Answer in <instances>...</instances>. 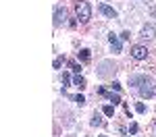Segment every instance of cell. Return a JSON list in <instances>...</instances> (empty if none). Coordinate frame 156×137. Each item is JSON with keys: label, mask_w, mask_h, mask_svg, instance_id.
<instances>
[{"label": "cell", "mask_w": 156, "mask_h": 137, "mask_svg": "<svg viewBox=\"0 0 156 137\" xmlns=\"http://www.w3.org/2000/svg\"><path fill=\"white\" fill-rule=\"evenodd\" d=\"M77 56H79V58H81L83 62H87L92 54H90V50H85V48H83V50H79V52H77Z\"/></svg>", "instance_id": "8fae6325"}, {"label": "cell", "mask_w": 156, "mask_h": 137, "mask_svg": "<svg viewBox=\"0 0 156 137\" xmlns=\"http://www.w3.org/2000/svg\"><path fill=\"white\" fill-rule=\"evenodd\" d=\"M129 131H131V133H137V125L133 123V125H131V127H129Z\"/></svg>", "instance_id": "44dd1931"}, {"label": "cell", "mask_w": 156, "mask_h": 137, "mask_svg": "<svg viewBox=\"0 0 156 137\" xmlns=\"http://www.w3.org/2000/svg\"><path fill=\"white\" fill-rule=\"evenodd\" d=\"M129 37H131L129 31H123V33H121V39H129Z\"/></svg>", "instance_id": "ffe728a7"}, {"label": "cell", "mask_w": 156, "mask_h": 137, "mask_svg": "<svg viewBox=\"0 0 156 137\" xmlns=\"http://www.w3.org/2000/svg\"><path fill=\"white\" fill-rule=\"evenodd\" d=\"M115 71H117V69H115V64H112V62H102V64H100V71H98V73L102 75V77H106V75L115 73Z\"/></svg>", "instance_id": "277c9868"}, {"label": "cell", "mask_w": 156, "mask_h": 137, "mask_svg": "<svg viewBox=\"0 0 156 137\" xmlns=\"http://www.w3.org/2000/svg\"><path fill=\"white\" fill-rule=\"evenodd\" d=\"M131 56L135 58V60H144L146 56H148V48H144V46H133Z\"/></svg>", "instance_id": "3957f363"}, {"label": "cell", "mask_w": 156, "mask_h": 137, "mask_svg": "<svg viewBox=\"0 0 156 137\" xmlns=\"http://www.w3.org/2000/svg\"><path fill=\"white\" fill-rule=\"evenodd\" d=\"M71 69H73V71H75L77 75H79V71H81V67H79L77 62H71Z\"/></svg>", "instance_id": "e0dca14e"}, {"label": "cell", "mask_w": 156, "mask_h": 137, "mask_svg": "<svg viewBox=\"0 0 156 137\" xmlns=\"http://www.w3.org/2000/svg\"><path fill=\"white\" fill-rule=\"evenodd\" d=\"M62 83H65V85L71 83V75H69V73H62Z\"/></svg>", "instance_id": "2e32d148"}, {"label": "cell", "mask_w": 156, "mask_h": 137, "mask_svg": "<svg viewBox=\"0 0 156 137\" xmlns=\"http://www.w3.org/2000/svg\"><path fill=\"white\" fill-rule=\"evenodd\" d=\"M92 125H94V127H102V125H104V121H102L98 114H94V118H92Z\"/></svg>", "instance_id": "7c38bea8"}, {"label": "cell", "mask_w": 156, "mask_h": 137, "mask_svg": "<svg viewBox=\"0 0 156 137\" xmlns=\"http://www.w3.org/2000/svg\"><path fill=\"white\" fill-rule=\"evenodd\" d=\"M100 137H106V135H100Z\"/></svg>", "instance_id": "7402d4cb"}, {"label": "cell", "mask_w": 156, "mask_h": 137, "mask_svg": "<svg viewBox=\"0 0 156 137\" xmlns=\"http://www.w3.org/2000/svg\"><path fill=\"white\" fill-rule=\"evenodd\" d=\"M65 17H67V12H65V9H60V6H56V9H54V25L65 23Z\"/></svg>", "instance_id": "5b68a950"}, {"label": "cell", "mask_w": 156, "mask_h": 137, "mask_svg": "<svg viewBox=\"0 0 156 137\" xmlns=\"http://www.w3.org/2000/svg\"><path fill=\"white\" fill-rule=\"evenodd\" d=\"M75 102L81 106V104H85V98H83V96H75Z\"/></svg>", "instance_id": "ac0fdd59"}, {"label": "cell", "mask_w": 156, "mask_h": 137, "mask_svg": "<svg viewBox=\"0 0 156 137\" xmlns=\"http://www.w3.org/2000/svg\"><path fill=\"white\" fill-rule=\"evenodd\" d=\"M75 12H77V19H79L81 23H87V21L92 19V6H90L87 0H79V2L75 4Z\"/></svg>", "instance_id": "7a4b0ae2"}, {"label": "cell", "mask_w": 156, "mask_h": 137, "mask_svg": "<svg viewBox=\"0 0 156 137\" xmlns=\"http://www.w3.org/2000/svg\"><path fill=\"white\" fill-rule=\"evenodd\" d=\"M140 94H142V98H154L156 96V83L152 77L140 75Z\"/></svg>", "instance_id": "6da1fadb"}, {"label": "cell", "mask_w": 156, "mask_h": 137, "mask_svg": "<svg viewBox=\"0 0 156 137\" xmlns=\"http://www.w3.org/2000/svg\"><path fill=\"white\" fill-rule=\"evenodd\" d=\"M104 114H106V116H112V114H115V106L106 104V106H104Z\"/></svg>", "instance_id": "5bb4252c"}, {"label": "cell", "mask_w": 156, "mask_h": 137, "mask_svg": "<svg viewBox=\"0 0 156 137\" xmlns=\"http://www.w3.org/2000/svg\"><path fill=\"white\" fill-rule=\"evenodd\" d=\"M100 94H102V96H106V98L110 100V102H112V106H115V104H121V98H119V96H117V94H108L104 87L100 89Z\"/></svg>", "instance_id": "9c48e42d"}, {"label": "cell", "mask_w": 156, "mask_h": 137, "mask_svg": "<svg viewBox=\"0 0 156 137\" xmlns=\"http://www.w3.org/2000/svg\"><path fill=\"white\" fill-rule=\"evenodd\" d=\"M108 42H110V46H112V50H115V52H123L121 39H119L117 36H115V33H110V36H108Z\"/></svg>", "instance_id": "8992f818"}, {"label": "cell", "mask_w": 156, "mask_h": 137, "mask_svg": "<svg viewBox=\"0 0 156 137\" xmlns=\"http://www.w3.org/2000/svg\"><path fill=\"white\" fill-rule=\"evenodd\" d=\"M62 62H65V56H56V58H54V69H60Z\"/></svg>", "instance_id": "4fadbf2b"}, {"label": "cell", "mask_w": 156, "mask_h": 137, "mask_svg": "<svg viewBox=\"0 0 156 137\" xmlns=\"http://www.w3.org/2000/svg\"><path fill=\"white\" fill-rule=\"evenodd\" d=\"M154 36H156V27H152V25H146L144 29H142V37L144 39H152Z\"/></svg>", "instance_id": "ba28073f"}, {"label": "cell", "mask_w": 156, "mask_h": 137, "mask_svg": "<svg viewBox=\"0 0 156 137\" xmlns=\"http://www.w3.org/2000/svg\"><path fill=\"white\" fill-rule=\"evenodd\" d=\"M100 12L106 15V17H110V19H117V11H115L112 6H108V4H100Z\"/></svg>", "instance_id": "52a82bcc"}, {"label": "cell", "mask_w": 156, "mask_h": 137, "mask_svg": "<svg viewBox=\"0 0 156 137\" xmlns=\"http://www.w3.org/2000/svg\"><path fill=\"white\" fill-rule=\"evenodd\" d=\"M135 110L140 112V114H144V112H146V106L142 104V102H137V104H135Z\"/></svg>", "instance_id": "9a60e30c"}, {"label": "cell", "mask_w": 156, "mask_h": 137, "mask_svg": "<svg viewBox=\"0 0 156 137\" xmlns=\"http://www.w3.org/2000/svg\"><path fill=\"white\" fill-rule=\"evenodd\" d=\"M112 89H115V91H121V83L119 81H112Z\"/></svg>", "instance_id": "d6986e66"}, {"label": "cell", "mask_w": 156, "mask_h": 137, "mask_svg": "<svg viewBox=\"0 0 156 137\" xmlns=\"http://www.w3.org/2000/svg\"><path fill=\"white\" fill-rule=\"evenodd\" d=\"M73 83H75V85L79 87V89H83V87H85V79L81 77V75H75V79H73Z\"/></svg>", "instance_id": "30bf717a"}]
</instances>
